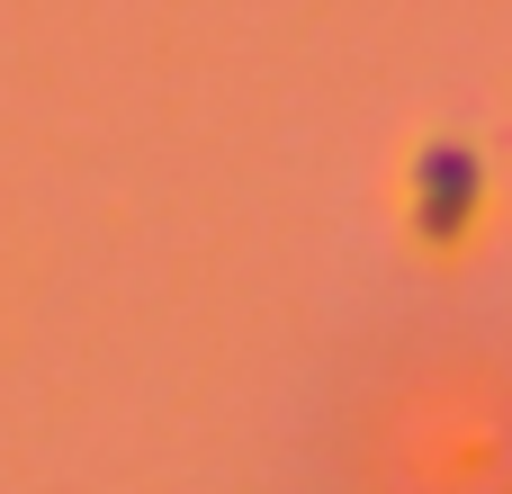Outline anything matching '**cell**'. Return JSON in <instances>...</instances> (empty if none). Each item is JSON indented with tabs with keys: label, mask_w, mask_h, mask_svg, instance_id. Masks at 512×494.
<instances>
[{
	"label": "cell",
	"mask_w": 512,
	"mask_h": 494,
	"mask_svg": "<svg viewBox=\"0 0 512 494\" xmlns=\"http://www.w3.org/2000/svg\"><path fill=\"white\" fill-rule=\"evenodd\" d=\"M378 494H512V378L504 369H423L387 396L369 432Z\"/></svg>",
	"instance_id": "6da1fadb"
}]
</instances>
